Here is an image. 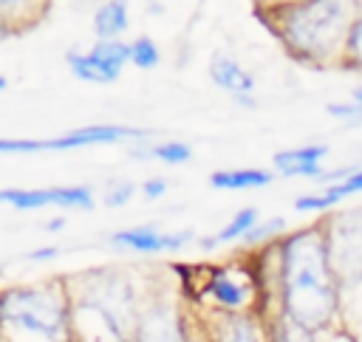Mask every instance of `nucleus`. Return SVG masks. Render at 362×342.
<instances>
[{
    "label": "nucleus",
    "mask_w": 362,
    "mask_h": 342,
    "mask_svg": "<svg viewBox=\"0 0 362 342\" xmlns=\"http://www.w3.org/2000/svg\"><path fill=\"white\" fill-rule=\"evenodd\" d=\"M359 17V0H286L263 6V23L300 65L345 62L348 34Z\"/></svg>",
    "instance_id": "1"
},
{
    "label": "nucleus",
    "mask_w": 362,
    "mask_h": 342,
    "mask_svg": "<svg viewBox=\"0 0 362 342\" xmlns=\"http://www.w3.org/2000/svg\"><path fill=\"white\" fill-rule=\"evenodd\" d=\"M280 291L291 322L317 331L331 319L337 285L322 226L300 229L280 243Z\"/></svg>",
    "instance_id": "2"
},
{
    "label": "nucleus",
    "mask_w": 362,
    "mask_h": 342,
    "mask_svg": "<svg viewBox=\"0 0 362 342\" xmlns=\"http://www.w3.org/2000/svg\"><path fill=\"white\" fill-rule=\"evenodd\" d=\"M0 322L11 334L37 342H62L68 331L65 302L54 288L42 285L6 291L0 297Z\"/></svg>",
    "instance_id": "3"
},
{
    "label": "nucleus",
    "mask_w": 362,
    "mask_h": 342,
    "mask_svg": "<svg viewBox=\"0 0 362 342\" xmlns=\"http://www.w3.org/2000/svg\"><path fill=\"white\" fill-rule=\"evenodd\" d=\"M328 263L337 277H359L362 274V209L331 218L322 226Z\"/></svg>",
    "instance_id": "4"
},
{
    "label": "nucleus",
    "mask_w": 362,
    "mask_h": 342,
    "mask_svg": "<svg viewBox=\"0 0 362 342\" xmlns=\"http://www.w3.org/2000/svg\"><path fill=\"white\" fill-rule=\"evenodd\" d=\"M156 130L144 127H124V124H85L65 130L51 138H34V153H65L79 147H96V144H122V141H153Z\"/></svg>",
    "instance_id": "5"
},
{
    "label": "nucleus",
    "mask_w": 362,
    "mask_h": 342,
    "mask_svg": "<svg viewBox=\"0 0 362 342\" xmlns=\"http://www.w3.org/2000/svg\"><path fill=\"white\" fill-rule=\"evenodd\" d=\"M192 229H181V232H161L153 223H141V226H130V229H119L110 235L113 246L139 252V254H158V252H175L187 243H192Z\"/></svg>",
    "instance_id": "6"
},
{
    "label": "nucleus",
    "mask_w": 362,
    "mask_h": 342,
    "mask_svg": "<svg viewBox=\"0 0 362 342\" xmlns=\"http://www.w3.org/2000/svg\"><path fill=\"white\" fill-rule=\"evenodd\" d=\"M209 79L215 82V88H221L223 93H229L246 110H255L257 107V99H255V76L238 59L223 57V54H215L209 59Z\"/></svg>",
    "instance_id": "7"
},
{
    "label": "nucleus",
    "mask_w": 362,
    "mask_h": 342,
    "mask_svg": "<svg viewBox=\"0 0 362 342\" xmlns=\"http://www.w3.org/2000/svg\"><path fill=\"white\" fill-rule=\"evenodd\" d=\"M331 150L325 144H303V147H291V150H280L272 158V167L277 175L283 178H311L320 181L322 170V158Z\"/></svg>",
    "instance_id": "8"
},
{
    "label": "nucleus",
    "mask_w": 362,
    "mask_h": 342,
    "mask_svg": "<svg viewBox=\"0 0 362 342\" xmlns=\"http://www.w3.org/2000/svg\"><path fill=\"white\" fill-rule=\"evenodd\" d=\"M206 291L223 308H243L249 302V297H252V283H249V277L243 271L218 269V271H212V277L206 283Z\"/></svg>",
    "instance_id": "9"
},
{
    "label": "nucleus",
    "mask_w": 362,
    "mask_h": 342,
    "mask_svg": "<svg viewBox=\"0 0 362 342\" xmlns=\"http://www.w3.org/2000/svg\"><path fill=\"white\" fill-rule=\"evenodd\" d=\"M90 25H93L96 40H119L130 28L127 0H105V3H99L96 11H93Z\"/></svg>",
    "instance_id": "10"
},
{
    "label": "nucleus",
    "mask_w": 362,
    "mask_h": 342,
    "mask_svg": "<svg viewBox=\"0 0 362 342\" xmlns=\"http://www.w3.org/2000/svg\"><path fill=\"white\" fill-rule=\"evenodd\" d=\"M274 181V172L257 167H238V170H215L209 175V187L238 192V189H260Z\"/></svg>",
    "instance_id": "11"
},
{
    "label": "nucleus",
    "mask_w": 362,
    "mask_h": 342,
    "mask_svg": "<svg viewBox=\"0 0 362 342\" xmlns=\"http://www.w3.org/2000/svg\"><path fill=\"white\" fill-rule=\"evenodd\" d=\"M257 220H260L257 206H243V209H238V212L229 218L226 226H221L215 235L204 237L201 246H204V249H215V246H223V243H238V240H243V237L249 235V229H252Z\"/></svg>",
    "instance_id": "12"
},
{
    "label": "nucleus",
    "mask_w": 362,
    "mask_h": 342,
    "mask_svg": "<svg viewBox=\"0 0 362 342\" xmlns=\"http://www.w3.org/2000/svg\"><path fill=\"white\" fill-rule=\"evenodd\" d=\"M130 158H147V161H161V164H170V167H178V164H187L192 158V147L184 144V141H147L144 147H133L130 150Z\"/></svg>",
    "instance_id": "13"
},
{
    "label": "nucleus",
    "mask_w": 362,
    "mask_h": 342,
    "mask_svg": "<svg viewBox=\"0 0 362 342\" xmlns=\"http://www.w3.org/2000/svg\"><path fill=\"white\" fill-rule=\"evenodd\" d=\"M65 65L68 71L82 79V82H90V85H113L119 79V73L107 71L102 62H96L88 51H65Z\"/></svg>",
    "instance_id": "14"
},
{
    "label": "nucleus",
    "mask_w": 362,
    "mask_h": 342,
    "mask_svg": "<svg viewBox=\"0 0 362 342\" xmlns=\"http://www.w3.org/2000/svg\"><path fill=\"white\" fill-rule=\"evenodd\" d=\"M88 54L96 62H102L107 71H113V73L122 76L124 65L130 62V42H124V40H96L88 48Z\"/></svg>",
    "instance_id": "15"
},
{
    "label": "nucleus",
    "mask_w": 362,
    "mask_h": 342,
    "mask_svg": "<svg viewBox=\"0 0 362 342\" xmlns=\"http://www.w3.org/2000/svg\"><path fill=\"white\" fill-rule=\"evenodd\" d=\"M139 334H141V342H178V328L167 311H150Z\"/></svg>",
    "instance_id": "16"
},
{
    "label": "nucleus",
    "mask_w": 362,
    "mask_h": 342,
    "mask_svg": "<svg viewBox=\"0 0 362 342\" xmlns=\"http://www.w3.org/2000/svg\"><path fill=\"white\" fill-rule=\"evenodd\" d=\"M161 62V51L156 45L153 37L141 34L136 40H130V65L139 68V71H153L156 65Z\"/></svg>",
    "instance_id": "17"
},
{
    "label": "nucleus",
    "mask_w": 362,
    "mask_h": 342,
    "mask_svg": "<svg viewBox=\"0 0 362 342\" xmlns=\"http://www.w3.org/2000/svg\"><path fill=\"white\" fill-rule=\"evenodd\" d=\"M280 232H286V218H269V220H257V223L249 229V235H246L240 243H246V246H257V243H266V240L277 237Z\"/></svg>",
    "instance_id": "18"
},
{
    "label": "nucleus",
    "mask_w": 362,
    "mask_h": 342,
    "mask_svg": "<svg viewBox=\"0 0 362 342\" xmlns=\"http://www.w3.org/2000/svg\"><path fill=\"white\" fill-rule=\"evenodd\" d=\"M133 192H136V184L133 181H124V178L110 181L107 189H105V195H102V204L107 209H119V206H124L133 198Z\"/></svg>",
    "instance_id": "19"
},
{
    "label": "nucleus",
    "mask_w": 362,
    "mask_h": 342,
    "mask_svg": "<svg viewBox=\"0 0 362 342\" xmlns=\"http://www.w3.org/2000/svg\"><path fill=\"white\" fill-rule=\"evenodd\" d=\"M345 62L351 68L362 71V17L354 23L351 34H348V45H345Z\"/></svg>",
    "instance_id": "20"
},
{
    "label": "nucleus",
    "mask_w": 362,
    "mask_h": 342,
    "mask_svg": "<svg viewBox=\"0 0 362 342\" xmlns=\"http://www.w3.org/2000/svg\"><path fill=\"white\" fill-rule=\"evenodd\" d=\"M325 113L339 119V122H359L362 119V105L354 102V99L351 102H331V105H325Z\"/></svg>",
    "instance_id": "21"
},
{
    "label": "nucleus",
    "mask_w": 362,
    "mask_h": 342,
    "mask_svg": "<svg viewBox=\"0 0 362 342\" xmlns=\"http://www.w3.org/2000/svg\"><path fill=\"white\" fill-rule=\"evenodd\" d=\"M167 189H170V181L161 178V175H150V178L141 181V195H144V201H158V198L167 195Z\"/></svg>",
    "instance_id": "22"
},
{
    "label": "nucleus",
    "mask_w": 362,
    "mask_h": 342,
    "mask_svg": "<svg viewBox=\"0 0 362 342\" xmlns=\"http://www.w3.org/2000/svg\"><path fill=\"white\" fill-rule=\"evenodd\" d=\"M308 328H303V325H297V322H291L288 317H286V322L280 325V331H277V342H311L308 339Z\"/></svg>",
    "instance_id": "23"
},
{
    "label": "nucleus",
    "mask_w": 362,
    "mask_h": 342,
    "mask_svg": "<svg viewBox=\"0 0 362 342\" xmlns=\"http://www.w3.org/2000/svg\"><path fill=\"white\" fill-rule=\"evenodd\" d=\"M28 6H31V0H0V17L8 23V17H17Z\"/></svg>",
    "instance_id": "24"
},
{
    "label": "nucleus",
    "mask_w": 362,
    "mask_h": 342,
    "mask_svg": "<svg viewBox=\"0 0 362 342\" xmlns=\"http://www.w3.org/2000/svg\"><path fill=\"white\" fill-rule=\"evenodd\" d=\"M57 254H59L57 246H45V249H34V252H28L25 260H51V257H57Z\"/></svg>",
    "instance_id": "25"
},
{
    "label": "nucleus",
    "mask_w": 362,
    "mask_h": 342,
    "mask_svg": "<svg viewBox=\"0 0 362 342\" xmlns=\"http://www.w3.org/2000/svg\"><path fill=\"white\" fill-rule=\"evenodd\" d=\"M232 342H257V336L252 334V328L240 325V328H235V334H232Z\"/></svg>",
    "instance_id": "26"
},
{
    "label": "nucleus",
    "mask_w": 362,
    "mask_h": 342,
    "mask_svg": "<svg viewBox=\"0 0 362 342\" xmlns=\"http://www.w3.org/2000/svg\"><path fill=\"white\" fill-rule=\"evenodd\" d=\"M62 226H65V218H51V223H45L48 232H57V229H62Z\"/></svg>",
    "instance_id": "27"
},
{
    "label": "nucleus",
    "mask_w": 362,
    "mask_h": 342,
    "mask_svg": "<svg viewBox=\"0 0 362 342\" xmlns=\"http://www.w3.org/2000/svg\"><path fill=\"white\" fill-rule=\"evenodd\" d=\"M351 99H354V102H359V105H362V85H359V88H354V93H351Z\"/></svg>",
    "instance_id": "28"
},
{
    "label": "nucleus",
    "mask_w": 362,
    "mask_h": 342,
    "mask_svg": "<svg viewBox=\"0 0 362 342\" xmlns=\"http://www.w3.org/2000/svg\"><path fill=\"white\" fill-rule=\"evenodd\" d=\"M6 34H8V23H6V20H3V17H0V40H3V37H6Z\"/></svg>",
    "instance_id": "29"
},
{
    "label": "nucleus",
    "mask_w": 362,
    "mask_h": 342,
    "mask_svg": "<svg viewBox=\"0 0 362 342\" xmlns=\"http://www.w3.org/2000/svg\"><path fill=\"white\" fill-rule=\"evenodd\" d=\"M6 88H8V79H6V76H3V73H0V93H3V90H6Z\"/></svg>",
    "instance_id": "30"
},
{
    "label": "nucleus",
    "mask_w": 362,
    "mask_h": 342,
    "mask_svg": "<svg viewBox=\"0 0 362 342\" xmlns=\"http://www.w3.org/2000/svg\"><path fill=\"white\" fill-rule=\"evenodd\" d=\"M277 3H286V0H277Z\"/></svg>",
    "instance_id": "31"
}]
</instances>
